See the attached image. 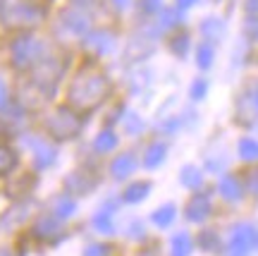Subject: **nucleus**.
<instances>
[{
  "label": "nucleus",
  "instance_id": "obj_9",
  "mask_svg": "<svg viewBox=\"0 0 258 256\" xmlns=\"http://www.w3.org/2000/svg\"><path fill=\"white\" fill-rule=\"evenodd\" d=\"M186 220H191V223H203V220L211 216V199L206 196V194H196L189 199L186 203Z\"/></svg>",
  "mask_w": 258,
  "mask_h": 256
},
{
  "label": "nucleus",
  "instance_id": "obj_12",
  "mask_svg": "<svg viewBox=\"0 0 258 256\" xmlns=\"http://www.w3.org/2000/svg\"><path fill=\"white\" fill-rule=\"evenodd\" d=\"M57 232H60V220L55 216H41L34 225V235L38 239H53L57 237Z\"/></svg>",
  "mask_w": 258,
  "mask_h": 256
},
{
  "label": "nucleus",
  "instance_id": "obj_41",
  "mask_svg": "<svg viewBox=\"0 0 258 256\" xmlns=\"http://www.w3.org/2000/svg\"><path fill=\"white\" fill-rule=\"evenodd\" d=\"M253 106L258 108V86H256V91H253Z\"/></svg>",
  "mask_w": 258,
  "mask_h": 256
},
{
  "label": "nucleus",
  "instance_id": "obj_23",
  "mask_svg": "<svg viewBox=\"0 0 258 256\" xmlns=\"http://www.w3.org/2000/svg\"><path fill=\"white\" fill-rule=\"evenodd\" d=\"M189 46H191V38H189L186 31H179V34H175V36L170 38V50H172V55H177V58H186Z\"/></svg>",
  "mask_w": 258,
  "mask_h": 256
},
{
  "label": "nucleus",
  "instance_id": "obj_31",
  "mask_svg": "<svg viewBox=\"0 0 258 256\" xmlns=\"http://www.w3.org/2000/svg\"><path fill=\"white\" fill-rule=\"evenodd\" d=\"M124 129H127L129 134H139L144 129V120L139 118L137 113H129L127 120H124Z\"/></svg>",
  "mask_w": 258,
  "mask_h": 256
},
{
  "label": "nucleus",
  "instance_id": "obj_37",
  "mask_svg": "<svg viewBox=\"0 0 258 256\" xmlns=\"http://www.w3.org/2000/svg\"><path fill=\"white\" fill-rule=\"evenodd\" d=\"M112 8L117 10V12H122V10H127L129 5H132V0H110Z\"/></svg>",
  "mask_w": 258,
  "mask_h": 256
},
{
  "label": "nucleus",
  "instance_id": "obj_29",
  "mask_svg": "<svg viewBox=\"0 0 258 256\" xmlns=\"http://www.w3.org/2000/svg\"><path fill=\"white\" fill-rule=\"evenodd\" d=\"M206 93H208V82L199 77V79H194L191 89H189V96H191V101H203L206 98Z\"/></svg>",
  "mask_w": 258,
  "mask_h": 256
},
{
  "label": "nucleus",
  "instance_id": "obj_5",
  "mask_svg": "<svg viewBox=\"0 0 258 256\" xmlns=\"http://www.w3.org/2000/svg\"><path fill=\"white\" fill-rule=\"evenodd\" d=\"M256 228L249 223H241L232 230V239L227 247V256H249L251 249L256 247Z\"/></svg>",
  "mask_w": 258,
  "mask_h": 256
},
{
  "label": "nucleus",
  "instance_id": "obj_22",
  "mask_svg": "<svg viewBox=\"0 0 258 256\" xmlns=\"http://www.w3.org/2000/svg\"><path fill=\"white\" fill-rule=\"evenodd\" d=\"M177 216V209L172 206V203H165V206H160V209L153 211V216H151V220L156 223L158 228H167L172 220H175Z\"/></svg>",
  "mask_w": 258,
  "mask_h": 256
},
{
  "label": "nucleus",
  "instance_id": "obj_11",
  "mask_svg": "<svg viewBox=\"0 0 258 256\" xmlns=\"http://www.w3.org/2000/svg\"><path fill=\"white\" fill-rule=\"evenodd\" d=\"M64 187H67L70 194H89L96 187V180L89 177L86 173H72L64 180Z\"/></svg>",
  "mask_w": 258,
  "mask_h": 256
},
{
  "label": "nucleus",
  "instance_id": "obj_14",
  "mask_svg": "<svg viewBox=\"0 0 258 256\" xmlns=\"http://www.w3.org/2000/svg\"><path fill=\"white\" fill-rule=\"evenodd\" d=\"M74 211H77V201H74L70 194H62V196H57L55 201H53V216H55L57 220L72 218Z\"/></svg>",
  "mask_w": 258,
  "mask_h": 256
},
{
  "label": "nucleus",
  "instance_id": "obj_43",
  "mask_svg": "<svg viewBox=\"0 0 258 256\" xmlns=\"http://www.w3.org/2000/svg\"><path fill=\"white\" fill-rule=\"evenodd\" d=\"M0 134H3V122H0Z\"/></svg>",
  "mask_w": 258,
  "mask_h": 256
},
{
  "label": "nucleus",
  "instance_id": "obj_30",
  "mask_svg": "<svg viewBox=\"0 0 258 256\" xmlns=\"http://www.w3.org/2000/svg\"><path fill=\"white\" fill-rule=\"evenodd\" d=\"M241 31H244V36L249 38V41H258V17L249 15V17L244 19V27H241Z\"/></svg>",
  "mask_w": 258,
  "mask_h": 256
},
{
  "label": "nucleus",
  "instance_id": "obj_20",
  "mask_svg": "<svg viewBox=\"0 0 258 256\" xmlns=\"http://www.w3.org/2000/svg\"><path fill=\"white\" fill-rule=\"evenodd\" d=\"M117 134L112 132V129H103L101 134L96 137V141H93V148L98 151V153H108V151H112V148L117 146Z\"/></svg>",
  "mask_w": 258,
  "mask_h": 256
},
{
  "label": "nucleus",
  "instance_id": "obj_21",
  "mask_svg": "<svg viewBox=\"0 0 258 256\" xmlns=\"http://www.w3.org/2000/svg\"><path fill=\"white\" fill-rule=\"evenodd\" d=\"M213 60H215V46L208 43V41L199 43V48H196V65H199V70H208L213 65Z\"/></svg>",
  "mask_w": 258,
  "mask_h": 256
},
{
  "label": "nucleus",
  "instance_id": "obj_36",
  "mask_svg": "<svg viewBox=\"0 0 258 256\" xmlns=\"http://www.w3.org/2000/svg\"><path fill=\"white\" fill-rule=\"evenodd\" d=\"M249 189H251V194H258V170H251L249 173Z\"/></svg>",
  "mask_w": 258,
  "mask_h": 256
},
{
  "label": "nucleus",
  "instance_id": "obj_33",
  "mask_svg": "<svg viewBox=\"0 0 258 256\" xmlns=\"http://www.w3.org/2000/svg\"><path fill=\"white\" fill-rule=\"evenodd\" d=\"M10 108V93H8V84L5 79L0 77V110H8Z\"/></svg>",
  "mask_w": 258,
  "mask_h": 256
},
{
  "label": "nucleus",
  "instance_id": "obj_13",
  "mask_svg": "<svg viewBox=\"0 0 258 256\" xmlns=\"http://www.w3.org/2000/svg\"><path fill=\"white\" fill-rule=\"evenodd\" d=\"M225 22L218 17H206L201 22V34L206 38H208V43H213V41H218V38L225 36Z\"/></svg>",
  "mask_w": 258,
  "mask_h": 256
},
{
  "label": "nucleus",
  "instance_id": "obj_24",
  "mask_svg": "<svg viewBox=\"0 0 258 256\" xmlns=\"http://www.w3.org/2000/svg\"><path fill=\"white\" fill-rule=\"evenodd\" d=\"M158 15H160V19H158V29H160V31H165V29H172V27H177V24H179V22H182V12H179V10H160V12H158Z\"/></svg>",
  "mask_w": 258,
  "mask_h": 256
},
{
  "label": "nucleus",
  "instance_id": "obj_44",
  "mask_svg": "<svg viewBox=\"0 0 258 256\" xmlns=\"http://www.w3.org/2000/svg\"><path fill=\"white\" fill-rule=\"evenodd\" d=\"M256 244H258V237H256Z\"/></svg>",
  "mask_w": 258,
  "mask_h": 256
},
{
  "label": "nucleus",
  "instance_id": "obj_1",
  "mask_svg": "<svg viewBox=\"0 0 258 256\" xmlns=\"http://www.w3.org/2000/svg\"><path fill=\"white\" fill-rule=\"evenodd\" d=\"M112 84L108 79V74L103 72L96 63H86L77 72L74 82L70 84V91H67V101L70 108L77 113H89V110L98 108L108 93H110Z\"/></svg>",
  "mask_w": 258,
  "mask_h": 256
},
{
  "label": "nucleus",
  "instance_id": "obj_17",
  "mask_svg": "<svg viewBox=\"0 0 258 256\" xmlns=\"http://www.w3.org/2000/svg\"><path fill=\"white\" fill-rule=\"evenodd\" d=\"M148 192H151V182H134V184H129L127 189H124L122 199H124L127 203H139V201H144V199H146Z\"/></svg>",
  "mask_w": 258,
  "mask_h": 256
},
{
  "label": "nucleus",
  "instance_id": "obj_3",
  "mask_svg": "<svg viewBox=\"0 0 258 256\" xmlns=\"http://www.w3.org/2000/svg\"><path fill=\"white\" fill-rule=\"evenodd\" d=\"M82 125H84L82 115L77 110H72L70 106H62L46 120V132L57 141H67V139H74L82 132Z\"/></svg>",
  "mask_w": 258,
  "mask_h": 256
},
{
  "label": "nucleus",
  "instance_id": "obj_34",
  "mask_svg": "<svg viewBox=\"0 0 258 256\" xmlns=\"http://www.w3.org/2000/svg\"><path fill=\"white\" fill-rule=\"evenodd\" d=\"M110 247H105V244H91V247L84 251V256H108Z\"/></svg>",
  "mask_w": 258,
  "mask_h": 256
},
{
  "label": "nucleus",
  "instance_id": "obj_35",
  "mask_svg": "<svg viewBox=\"0 0 258 256\" xmlns=\"http://www.w3.org/2000/svg\"><path fill=\"white\" fill-rule=\"evenodd\" d=\"M129 237H144V225L139 223V220H134L132 225H129Z\"/></svg>",
  "mask_w": 258,
  "mask_h": 256
},
{
  "label": "nucleus",
  "instance_id": "obj_15",
  "mask_svg": "<svg viewBox=\"0 0 258 256\" xmlns=\"http://www.w3.org/2000/svg\"><path fill=\"white\" fill-rule=\"evenodd\" d=\"M167 156V146L163 141H153L151 146L146 148V153H144V165L146 168H158V165L165 161Z\"/></svg>",
  "mask_w": 258,
  "mask_h": 256
},
{
  "label": "nucleus",
  "instance_id": "obj_45",
  "mask_svg": "<svg viewBox=\"0 0 258 256\" xmlns=\"http://www.w3.org/2000/svg\"><path fill=\"white\" fill-rule=\"evenodd\" d=\"M144 256H151V254H144Z\"/></svg>",
  "mask_w": 258,
  "mask_h": 256
},
{
  "label": "nucleus",
  "instance_id": "obj_38",
  "mask_svg": "<svg viewBox=\"0 0 258 256\" xmlns=\"http://www.w3.org/2000/svg\"><path fill=\"white\" fill-rule=\"evenodd\" d=\"M246 10H249V15L258 17V0H246Z\"/></svg>",
  "mask_w": 258,
  "mask_h": 256
},
{
  "label": "nucleus",
  "instance_id": "obj_40",
  "mask_svg": "<svg viewBox=\"0 0 258 256\" xmlns=\"http://www.w3.org/2000/svg\"><path fill=\"white\" fill-rule=\"evenodd\" d=\"M5 8H8V3H5V0H0V15L5 12Z\"/></svg>",
  "mask_w": 258,
  "mask_h": 256
},
{
  "label": "nucleus",
  "instance_id": "obj_32",
  "mask_svg": "<svg viewBox=\"0 0 258 256\" xmlns=\"http://www.w3.org/2000/svg\"><path fill=\"white\" fill-rule=\"evenodd\" d=\"M139 10L144 15H158L163 10V0H139Z\"/></svg>",
  "mask_w": 258,
  "mask_h": 256
},
{
  "label": "nucleus",
  "instance_id": "obj_19",
  "mask_svg": "<svg viewBox=\"0 0 258 256\" xmlns=\"http://www.w3.org/2000/svg\"><path fill=\"white\" fill-rule=\"evenodd\" d=\"M194 249V242L186 232H177L172 242H170V254L172 256H189Z\"/></svg>",
  "mask_w": 258,
  "mask_h": 256
},
{
  "label": "nucleus",
  "instance_id": "obj_7",
  "mask_svg": "<svg viewBox=\"0 0 258 256\" xmlns=\"http://www.w3.org/2000/svg\"><path fill=\"white\" fill-rule=\"evenodd\" d=\"M60 29H64L70 36L84 38L91 29V19L82 8H67L60 15Z\"/></svg>",
  "mask_w": 258,
  "mask_h": 256
},
{
  "label": "nucleus",
  "instance_id": "obj_6",
  "mask_svg": "<svg viewBox=\"0 0 258 256\" xmlns=\"http://www.w3.org/2000/svg\"><path fill=\"white\" fill-rule=\"evenodd\" d=\"M82 46L89 50L96 58H103V55H110L117 46V36L112 34L110 29H96V31H89L84 36Z\"/></svg>",
  "mask_w": 258,
  "mask_h": 256
},
{
  "label": "nucleus",
  "instance_id": "obj_28",
  "mask_svg": "<svg viewBox=\"0 0 258 256\" xmlns=\"http://www.w3.org/2000/svg\"><path fill=\"white\" fill-rule=\"evenodd\" d=\"M239 156L244 161H258V141L256 139H241L239 141Z\"/></svg>",
  "mask_w": 258,
  "mask_h": 256
},
{
  "label": "nucleus",
  "instance_id": "obj_39",
  "mask_svg": "<svg viewBox=\"0 0 258 256\" xmlns=\"http://www.w3.org/2000/svg\"><path fill=\"white\" fill-rule=\"evenodd\" d=\"M199 0H177V10H189L191 5H196Z\"/></svg>",
  "mask_w": 258,
  "mask_h": 256
},
{
  "label": "nucleus",
  "instance_id": "obj_26",
  "mask_svg": "<svg viewBox=\"0 0 258 256\" xmlns=\"http://www.w3.org/2000/svg\"><path fill=\"white\" fill-rule=\"evenodd\" d=\"M93 228L103 232V235H115V225H112V213L110 211H101L93 216Z\"/></svg>",
  "mask_w": 258,
  "mask_h": 256
},
{
  "label": "nucleus",
  "instance_id": "obj_2",
  "mask_svg": "<svg viewBox=\"0 0 258 256\" xmlns=\"http://www.w3.org/2000/svg\"><path fill=\"white\" fill-rule=\"evenodd\" d=\"M10 60H12V67L19 70V72L34 70L41 60H46V43L41 38H36L34 34L22 31L10 43Z\"/></svg>",
  "mask_w": 258,
  "mask_h": 256
},
{
  "label": "nucleus",
  "instance_id": "obj_18",
  "mask_svg": "<svg viewBox=\"0 0 258 256\" xmlns=\"http://www.w3.org/2000/svg\"><path fill=\"white\" fill-rule=\"evenodd\" d=\"M179 182L184 184L186 189H199L203 184V175L196 165H184L182 173H179Z\"/></svg>",
  "mask_w": 258,
  "mask_h": 256
},
{
  "label": "nucleus",
  "instance_id": "obj_8",
  "mask_svg": "<svg viewBox=\"0 0 258 256\" xmlns=\"http://www.w3.org/2000/svg\"><path fill=\"white\" fill-rule=\"evenodd\" d=\"M24 144H27L31 151H34V163H36V168H48V165H53L55 163V156H57V151L50 144H46L43 139H24Z\"/></svg>",
  "mask_w": 258,
  "mask_h": 256
},
{
  "label": "nucleus",
  "instance_id": "obj_10",
  "mask_svg": "<svg viewBox=\"0 0 258 256\" xmlns=\"http://www.w3.org/2000/svg\"><path fill=\"white\" fill-rule=\"evenodd\" d=\"M134 170H137V158H134L132 153L117 156V158L110 163V175L115 177V180H127Z\"/></svg>",
  "mask_w": 258,
  "mask_h": 256
},
{
  "label": "nucleus",
  "instance_id": "obj_25",
  "mask_svg": "<svg viewBox=\"0 0 258 256\" xmlns=\"http://www.w3.org/2000/svg\"><path fill=\"white\" fill-rule=\"evenodd\" d=\"M15 165H17V153H15L10 146L0 144V175L12 173V170H15Z\"/></svg>",
  "mask_w": 258,
  "mask_h": 256
},
{
  "label": "nucleus",
  "instance_id": "obj_16",
  "mask_svg": "<svg viewBox=\"0 0 258 256\" xmlns=\"http://www.w3.org/2000/svg\"><path fill=\"white\" fill-rule=\"evenodd\" d=\"M220 194L222 199H227V201H239L241 199V184L237 177H232V175H225L220 180Z\"/></svg>",
  "mask_w": 258,
  "mask_h": 256
},
{
  "label": "nucleus",
  "instance_id": "obj_42",
  "mask_svg": "<svg viewBox=\"0 0 258 256\" xmlns=\"http://www.w3.org/2000/svg\"><path fill=\"white\" fill-rule=\"evenodd\" d=\"M0 256H10V251L8 249H0Z\"/></svg>",
  "mask_w": 258,
  "mask_h": 256
},
{
  "label": "nucleus",
  "instance_id": "obj_27",
  "mask_svg": "<svg viewBox=\"0 0 258 256\" xmlns=\"http://www.w3.org/2000/svg\"><path fill=\"white\" fill-rule=\"evenodd\" d=\"M218 244H220L218 232H213V230H203L201 235H199V247H201L203 251H218Z\"/></svg>",
  "mask_w": 258,
  "mask_h": 256
},
{
  "label": "nucleus",
  "instance_id": "obj_4",
  "mask_svg": "<svg viewBox=\"0 0 258 256\" xmlns=\"http://www.w3.org/2000/svg\"><path fill=\"white\" fill-rule=\"evenodd\" d=\"M43 17H46V10L34 5V3H15V5L5 8V19L12 27H36V24L43 22Z\"/></svg>",
  "mask_w": 258,
  "mask_h": 256
}]
</instances>
